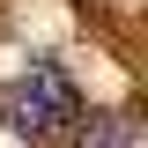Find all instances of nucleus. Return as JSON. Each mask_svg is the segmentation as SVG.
Here are the masks:
<instances>
[{
	"label": "nucleus",
	"mask_w": 148,
	"mask_h": 148,
	"mask_svg": "<svg viewBox=\"0 0 148 148\" xmlns=\"http://www.w3.org/2000/svg\"><path fill=\"white\" fill-rule=\"evenodd\" d=\"M8 119H15V133H30V141H52V133H67L74 119H82V96H74V82L59 67H30L8 89Z\"/></svg>",
	"instance_id": "1"
},
{
	"label": "nucleus",
	"mask_w": 148,
	"mask_h": 148,
	"mask_svg": "<svg viewBox=\"0 0 148 148\" xmlns=\"http://www.w3.org/2000/svg\"><path fill=\"white\" fill-rule=\"evenodd\" d=\"M96 148H126V133H119V126H104V141H96Z\"/></svg>",
	"instance_id": "2"
}]
</instances>
